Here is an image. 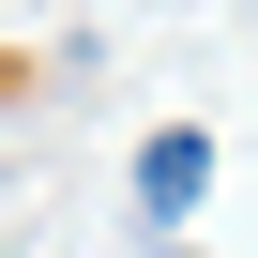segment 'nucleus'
Here are the masks:
<instances>
[{
	"mask_svg": "<svg viewBox=\"0 0 258 258\" xmlns=\"http://www.w3.org/2000/svg\"><path fill=\"white\" fill-rule=\"evenodd\" d=\"M198 182H213V137H198V121H167V137L137 152V213L167 228V213H198Z\"/></svg>",
	"mask_w": 258,
	"mask_h": 258,
	"instance_id": "f257e3e1",
	"label": "nucleus"
}]
</instances>
